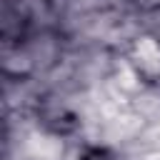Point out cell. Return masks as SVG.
I'll return each mask as SVG.
<instances>
[{
  "mask_svg": "<svg viewBox=\"0 0 160 160\" xmlns=\"http://www.w3.org/2000/svg\"><path fill=\"white\" fill-rule=\"evenodd\" d=\"M128 2H130V8H132L140 18H145V15L155 12V10H160V0H128Z\"/></svg>",
  "mask_w": 160,
  "mask_h": 160,
  "instance_id": "obj_1",
  "label": "cell"
}]
</instances>
